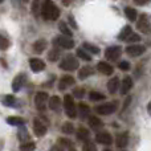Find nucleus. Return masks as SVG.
<instances>
[{
  "mask_svg": "<svg viewBox=\"0 0 151 151\" xmlns=\"http://www.w3.org/2000/svg\"><path fill=\"white\" fill-rule=\"evenodd\" d=\"M42 17L45 20H57L58 16H60V9L57 8V5L52 1V0H44L41 4V13Z\"/></svg>",
  "mask_w": 151,
  "mask_h": 151,
  "instance_id": "obj_1",
  "label": "nucleus"
},
{
  "mask_svg": "<svg viewBox=\"0 0 151 151\" xmlns=\"http://www.w3.org/2000/svg\"><path fill=\"white\" fill-rule=\"evenodd\" d=\"M78 66H80L78 60L72 55H66L65 57L63 58V61L60 63V68L64 69V70H68V72L76 70V69H78Z\"/></svg>",
  "mask_w": 151,
  "mask_h": 151,
  "instance_id": "obj_2",
  "label": "nucleus"
},
{
  "mask_svg": "<svg viewBox=\"0 0 151 151\" xmlns=\"http://www.w3.org/2000/svg\"><path fill=\"white\" fill-rule=\"evenodd\" d=\"M64 109H65V113L69 118L77 117V107H76V104L73 101V97L69 94L64 97Z\"/></svg>",
  "mask_w": 151,
  "mask_h": 151,
  "instance_id": "obj_3",
  "label": "nucleus"
},
{
  "mask_svg": "<svg viewBox=\"0 0 151 151\" xmlns=\"http://www.w3.org/2000/svg\"><path fill=\"white\" fill-rule=\"evenodd\" d=\"M48 99H49V97H48V94L45 93V91H39V93L35 96V106H36V109L39 110V111H44V110L47 109Z\"/></svg>",
  "mask_w": 151,
  "mask_h": 151,
  "instance_id": "obj_4",
  "label": "nucleus"
},
{
  "mask_svg": "<svg viewBox=\"0 0 151 151\" xmlns=\"http://www.w3.org/2000/svg\"><path fill=\"white\" fill-rule=\"evenodd\" d=\"M118 109V102L114 101V102H107V104H104V105H99V106L96 107V111L101 115H110Z\"/></svg>",
  "mask_w": 151,
  "mask_h": 151,
  "instance_id": "obj_5",
  "label": "nucleus"
},
{
  "mask_svg": "<svg viewBox=\"0 0 151 151\" xmlns=\"http://www.w3.org/2000/svg\"><path fill=\"white\" fill-rule=\"evenodd\" d=\"M53 44L57 48H63V49H72L74 47V41L70 37L66 36H58L53 40Z\"/></svg>",
  "mask_w": 151,
  "mask_h": 151,
  "instance_id": "obj_6",
  "label": "nucleus"
},
{
  "mask_svg": "<svg viewBox=\"0 0 151 151\" xmlns=\"http://www.w3.org/2000/svg\"><path fill=\"white\" fill-rule=\"evenodd\" d=\"M122 55V48L118 47V45H114V47H109L106 50H105V57L110 61H115L121 57Z\"/></svg>",
  "mask_w": 151,
  "mask_h": 151,
  "instance_id": "obj_7",
  "label": "nucleus"
},
{
  "mask_svg": "<svg viewBox=\"0 0 151 151\" xmlns=\"http://www.w3.org/2000/svg\"><path fill=\"white\" fill-rule=\"evenodd\" d=\"M48 131V127L40 118H35L33 119V133L37 137H44Z\"/></svg>",
  "mask_w": 151,
  "mask_h": 151,
  "instance_id": "obj_8",
  "label": "nucleus"
},
{
  "mask_svg": "<svg viewBox=\"0 0 151 151\" xmlns=\"http://www.w3.org/2000/svg\"><path fill=\"white\" fill-rule=\"evenodd\" d=\"M137 28L139 29L141 32H143V33H149L151 31V27H150V21H149V17H147V15H141L138 19V23H137Z\"/></svg>",
  "mask_w": 151,
  "mask_h": 151,
  "instance_id": "obj_9",
  "label": "nucleus"
},
{
  "mask_svg": "<svg viewBox=\"0 0 151 151\" xmlns=\"http://www.w3.org/2000/svg\"><path fill=\"white\" fill-rule=\"evenodd\" d=\"M145 50H146V48L143 45H138V44H131L126 48V53L129 56H131V57H138V56L143 55Z\"/></svg>",
  "mask_w": 151,
  "mask_h": 151,
  "instance_id": "obj_10",
  "label": "nucleus"
},
{
  "mask_svg": "<svg viewBox=\"0 0 151 151\" xmlns=\"http://www.w3.org/2000/svg\"><path fill=\"white\" fill-rule=\"evenodd\" d=\"M96 141L98 142V143H101V145H107V146L113 143V138H111V135H110V133H107V131L97 133Z\"/></svg>",
  "mask_w": 151,
  "mask_h": 151,
  "instance_id": "obj_11",
  "label": "nucleus"
},
{
  "mask_svg": "<svg viewBox=\"0 0 151 151\" xmlns=\"http://www.w3.org/2000/svg\"><path fill=\"white\" fill-rule=\"evenodd\" d=\"M29 66L35 73H39V72H42L45 69V63L40 58H31L29 60Z\"/></svg>",
  "mask_w": 151,
  "mask_h": 151,
  "instance_id": "obj_12",
  "label": "nucleus"
},
{
  "mask_svg": "<svg viewBox=\"0 0 151 151\" xmlns=\"http://www.w3.org/2000/svg\"><path fill=\"white\" fill-rule=\"evenodd\" d=\"M0 102L7 107H17V99L12 94H5L0 97Z\"/></svg>",
  "mask_w": 151,
  "mask_h": 151,
  "instance_id": "obj_13",
  "label": "nucleus"
},
{
  "mask_svg": "<svg viewBox=\"0 0 151 151\" xmlns=\"http://www.w3.org/2000/svg\"><path fill=\"white\" fill-rule=\"evenodd\" d=\"M24 83H25V74H23V73L17 74L12 81V90L19 91L21 88H23Z\"/></svg>",
  "mask_w": 151,
  "mask_h": 151,
  "instance_id": "obj_14",
  "label": "nucleus"
},
{
  "mask_svg": "<svg viewBox=\"0 0 151 151\" xmlns=\"http://www.w3.org/2000/svg\"><path fill=\"white\" fill-rule=\"evenodd\" d=\"M72 85H74V78L72 76H64V77H61L60 82H58V89L60 90H65V89H68Z\"/></svg>",
  "mask_w": 151,
  "mask_h": 151,
  "instance_id": "obj_15",
  "label": "nucleus"
},
{
  "mask_svg": "<svg viewBox=\"0 0 151 151\" xmlns=\"http://www.w3.org/2000/svg\"><path fill=\"white\" fill-rule=\"evenodd\" d=\"M48 106H49V109L53 110V111H58V110H60V107H61L60 97H57V96L50 97V98L48 99Z\"/></svg>",
  "mask_w": 151,
  "mask_h": 151,
  "instance_id": "obj_16",
  "label": "nucleus"
},
{
  "mask_svg": "<svg viewBox=\"0 0 151 151\" xmlns=\"http://www.w3.org/2000/svg\"><path fill=\"white\" fill-rule=\"evenodd\" d=\"M133 88V80L131 77H125L121 82V94H127Z\"/></svg>",
  "mask_w": 151,
  "mask_h": 151,
  "instance_id": "obj_17",
  "label": "nucleus"
},
{
  "mask_svg": "<svg viewBox=\"0 0 151 151\" xmlns=\"http://www.w3.org/2000/svg\"><path fill=\"white\" fill-rule=\"evenodd\" d=\"M97 69H98V72H101L102 74H106V76H110L113 74V66L110 65V64L107 63H104V61H101V63L97 64Z\"/></svg>",
  "mask_w": 151,
  "mask_h": 151,
  "instance_id": "obj_18",
  "label": "nucleus"
},
{
  "mask_svg": "<svg viewBox=\"0 0 151 151\" xmlns=\"http://www.w3.org/2000/svg\"><path fill=\"white\" fill-rule=\"evenodd\" d=\"M129 143V137H127V133H122L117 137V141H115V145H117L118 149H123L126 147Z\"/></svg>",
  "mask_w": 151,
  "mask_h": 151,
  "instance_id": "obj_19",
  "label": "nucleus"
},
{
  "mask_svg": "<svg viewBox=\"0 0 151 151\" xmlns=\"http://www.w3.org/2000/svg\"><path fill=\"white\" fill-rule=\"evenodd\" d=\"M47 41H45L44 39H40L37 40L36 42L33 44V52L37 53V55H40V53H42L45 50V48H47Z\"/></svg>",
  "mask_w": 151,
  "mask_h": 151,
  "instance_id": "obj_20",
  "label": "nucleus"
},
{
  "mask_svg": "<svg viewBox=\"0 0 151 151\" xmlns=\"http://www.w3.org/2000/svg\"><path fill=\"white\" fill-rule=\"evenodd\" d=\"M118 88H119V78H118V77H113L111 80L107 82V90H109V93L114 94L115 91L118 90Z\"/></svg>",
  "mask_w": 151,
  "mask_h": 151,
  "instance_id": "obj_21",
  "label": "nucleus"
},
{
  "mask_svg": "<svg viewBox=\"0 0 151 151\" xmlns=\"http://www.w3.org/2000/svg\"><path fill=\"white\" fill-rule=\"evenodd\" d=\"M60 56H61V50H60V48L55 47L53 49H50V50H49V53H48V60L52 61V63H55V61H57L58 58H60Z\"/></svg>",
  "mask_w": 151,
  "mask_h": 151,
  "instance_id": "obj_22",
  "label": "nucleus"
},
{
  "mask_svg": "<svg viewBox=\"0 0 151 151\" xmlns=\"http://www.w3.org/2000/svg\"><path fill=\"white\" fill-rule=\"evenodd\" d=\"M93 74V69H91V66H82L81 68V70L78 72V78L80 80H85V78H88L89 76Z\"/></svg>",
  "mask_w": 151,
  "mask_h": 151,
  "instance_id": "obj_23",
  "label": "nucleus"
},
{
  "mask_svg": "<svg viewBox=\"0 0 151 151\" xmlns=\"http://www.w3.org/2000/svg\"><path fill=\"white\" fill-rule=\"evenodd\" d=\"M7 123L11 126H24L25 125V121L20 117H8L7 118Z\"/></svg>",
  "mask_w": 151,
  "mask_h": 151,
  "instance_id": "obj_24",
  "label": "nucleus"
},
{
  "mask_svg": "<svg viewBox=\"0 0 151 151\" xmlns=\"http://www.w3.org/2000/svg\"><path fill=\"white\" fill-rule=\"evenodd\" d=\"M89 125H90L91 129L98 130V129H101L102 126H104V123H102V121L97 117H89Z\"/></svg>",
  "mask_w": 151,
  "mask_h": 151,
  "instance_id": "obj_25",
  "label": "nucleus"
},
{
  "mask_svg": "<svg viewBox=\"0 0 151 151\" xmlns=\"http://www.w3.org/2000/svg\"><path fill=\"white\" fill-rule=\"evenodd\" d=\"M78 113H80L81 118H88L89 114H90V107L88 106L86 104H80L78 105Z\"/></svg>",
  "mask_w": 151,
  "mask_h": 151,
  "instance_id": "obj_26",
  "label": "nucleus"
},
{
  "mask_svg": "<svg viewBox=\"0 0 151 151\" xmlns=\"http://www.w3.org/2000/svg\"><path fill=\"white\" fill-rule=\"evenodd\" d=\"M133 33V31H131V27H125V28L121 31V33H119V36H118V39L119 40H122V41H126V40L130 37V35Z\"/></svg>",
  "mask_w": 151,
  "mask_h": 151,
  "instance_id": "obj_27",
  "label": "nucleus"
},
{
  "mask_svg": "<svg viewBox=\"0 0 151 151\" xmlns=\"http://www.w3.org/2000/svg\"><path fill=\"white\" fill-rule=\"evenodd\" d=\"M41 3L42 0H33V3H32V12L36 17L41 13Z\"/></svg>",
  "mask_w": 151,
  "mask_h": 151,
  "instance_id": "obj_28",
  "label": "nucleus"
},
{
  "mask_svg": "<svg viewBox=\"0 0 151 151\" xmlns=\"http://www.w3.org/2000/svg\"><path fill=\"white\" fill-rule=\"evenodd\" d=\"M77 138L80 141H88L89 139V130H86L85 127H80L77 130Z\"/></svg>",
  "mask_w": 151,
  "mask_h": 151,
  "instance_id": "obj_29",
  "label": "nucleus"
},
{
  "mask_svg": "<svg viewBox=\"0 0 151 151\" xmlns=\"http://www.w3.org/2000/svg\"><path fill=\"white\" fill-rule=\"evenodd\" d=\"M58 29H60V32L63 35H65V36H72L70 28H69V27L66 25V23H64V21H60V24H58Z\"/></svg>",
  "mask_w": 151,
  "mask_h": 151,
  "instance_id": "obj_30",
  "label": "nucleus"
},
{
  "mask_svg": "<svg viewBox=\"0 0 151 151\" xmlns=\"http://www.w3.org/2000/svg\"><path fill=\"white\" fill-rule=\"evenodd\" d=\"M77 56L81 58V60H83V61H90L91 60V56L89 55V53L86 52L83 48H80V49H77Z\"/></svg>",
  "mask_w": 151,
  "mask_h": 151,
  "instance_id": "obj_31",
  "label": "nucleus"
},
{
  "mask_svg": "<svg viewBox=\"0 0 151 151\" xmlns=\"http://www.w3.org/2000/svg\"><path fill=\"white\" fill-rule=\"evenodd\" d=\"M11 45V41L5 36L0 35V50H7Z\"/></svg>",
  "mask_w": 151,
  "mask_h": 151,
  "instance_id": "obj_32",
  "label": "nucleus"
},
{
  "mask_svg": "<svg viewBox=\"0 0 151 151\" xmlns=\"http://www.w3.org/2000/svg\"><path fill=\"white\" fill-rule=\"evenodd\" d=\"M89 98H90V101H102V99H105V96L102 93H98V91H90L89 93Z\"/></svg>",
  "mask_w": 151,
  "mask_h": 151,
  "instance_id": "obj_33",
  "label": "nucleus"
},
{
  "mask_svg": "<svg viewBox=\"0 0 151 151\" xmlns=\"http://www.w3.org/2000/svg\"><path fill=\"white\" fill-rule=\"evenodd\" d=\"M125 13H126V16H127L129 20H131V21L137 20V11L134 9V8L127 7V8L125 9Z\"/></svg>",
  "mask_w": 151,
  "mask_h": 151,
  "instance_id": "obj_34",
  "label": "nucleus"
},
{
  "mask_svg": "<svg viewBox=\"0 0 151 151\" xmlns=\"http://www.w3.org/2000/svg\"><path fill=\"white\" fill-rule=\"evenodd\" d=\"M36 149V145L33 142H24L20 146V151H35Z\"/></svg>",
  "mask_w": 151,
  "mask_h": 151,
  "instance_id": "obj_35",
  "label": "nucleus"
},
{
  "mask_svg": "<svg viewBox=\"0 0 151 151\" xmlns=\"http://www.w3.org/2000/svg\"><path fill=\"white\" fill-rule=\"evenodd\" d=\"M83 49L85 50H89V52H91L93 55H98L99 53V49L96 47V45H93V44H89V42H85L83 44Z\"/></svg>",
  "mask_w": 151,
  "mask_h": 151,
  "instance_id": "obj_36",
  "label": "nucleus"
},
{
  "mask_svg": "<svg viewBox=\"0 0 151 151\" xmlns=\"http://www.w3.org/2000/svg\"><path fill=\"white\" fill-rule=\"evenodd\" d=\"M73 130H74V127H73V125H72V123L65 122V123L63 125V133H65V134H72V133H73Z\"/></svg>",
  "mask_w": 151,
  "mask_h": 151,
  "instance_id": "obj_37",
  "label": "nucleus"
},
{
  "mask_svg": "<svg viewBox=\"0 0 151 151\" xmlns=\"http://www.w3.org/2000/svg\"><path fill=\"white\" fill-rule=\"evenodd\" d=\"M82 151H97V147L94 146V143H91L90 141H86L82 147Z\"/></svg>",
  "mask_w": 151,
  "mask_h": 151,
  "instance_id": "obj_38",
  "label": "nucleus"
},
{
  "mask_svg": "<svg viewBox=\"0 0 151 151\" xmlns=\"http://www.w3.org/2000/svg\"><path fill=\"white\" fill-rule=\"evenodd\" d=\"M126 41H129V42H139L141 41V36H138V35H135V33H131L130 37H129Z\"/></svg>",
  "mask_w": 151,
  "mask_h": 151,
  "instance_id": "obj_39",
  "label": "nucleus"
},
{
  "mask_svg": "<svg viewBox=\"0 0 151 151\" xmlns=\"http://www.w3.org/2000/svg\"><path fill=\"white\" fill-rule=\"evenodd\" d=\"M118 68L121 69V70H129L130 69V64L127 63V61H121L119 64H118Z\"/></svg>",
  "mask_w": 151,
  "mask_h": 151,
  "instance_id": "obj_40",
  "label": "nucleus"
},
{
  "mask_svg": "<svg viewBox=\"0 0 151 151\" xmlns=\"http://www.w3.org/2000/svg\"><path fill=\"white\" fill-rule=\"evenodd\" d=\"M73 93H74V97H77V98H82L83 94H85V90H83L82 88H76Z\"/></svg>",
  "mask_w": 151,
  "mask_h": 151,
  "instance_id": "obj_41",
  "label": "nucleus"
},
{
  "mask_svg": "<svg viewBox=\"0 0 151 151\" xmlns=\"http://www.w3.org/2000/svg\"><path fill=\"white\" fill-rule=\"evenodd\" d=\"M19 139H20L21 142H23L24 139H28V133H27L25 127H24V129H21V131H20V133H19Z\"/></svg>",
  "mask_w": 151,
  "mask_h": 151,
  "instance_id": "obj_42",
  "label": "nucleus"
},
{
  "mask_svg": "<svg viewBox=\"0 0 151 151\" xmlns=\"http://www.w3.org/2000/svg\"><path fill=\"white\" fill-rule=\"evenodd\" d=\"M150 0H134V3L135 4H138V5H145V4H147Z\"/></svg>",
  "mask_w": 151,
  "mask_h": 151,
  "instance_id": "obj_43",
  "label": "nucleus"
},
{
  "mask_svg": "<svg viewBox=\"0 0 151 151\" xmlns=\"http://www.w3.org/2000/svg\"><path fill=\"white\" fill-rule=\"evenodd\" d=\"M69 23L72 24V27H73L74 29H77V24H76V21H74V19H73V16H69Z\"/></svg>",
  "mask_w": 151,
  "mask_h": 151,
  "instance_id": "obj_44",
  "label": "nucleus"
},
{
  "mask_svg": "<svg viewBox=\"0 0 151 151\" xmlns=\"http://www.w3.org/2000/svg\"><path fill=\"white\" fill-rule=\"evenodd\" d=\"M130 102H131V97H127V99H126V102H125V106H123V110H126V107L130 105Z\"/></svg>",
  "mask_w": 151,
  "mask_h": 151,
  "instance_id": "obj_45",
  "label": "nucleus"
},
{
  "mask_svg": "<svg viewBox=\"0 0 151 151\" xmlns=\"http://www.w3.org/2000/svg\"><path fill=\"white\" fill-rule=\"evenodd\" d=\"M50 151H64V150H63V147H60V146H53L52 149H50Z\"/></svg>",
  "mask_w": 151,
  "mask_h": 151,
  "instance_id": "obj_46",
  "label": "nucleus"
},
{
  "mask_svg": "<svg viewBox=\"0 0 151 151\" xmlns=\"http://www.w3.org/2000/svg\"><path fill=\"white\" fill-rule=\"evenodd\" d=\"M147 111H149V114L151 115V102H150L149 105H147Z\"/></svg>",
  "mask_w": 151,
  "mask_h": 151,
  "instance_id": "obj_47",
  "label": "nucleus"
},
{
  "mask_svg": "<svg viewBox=\"0 0 151 151\" xmlns=\"http://www.w3.org/2000/svg\"><path fill=\"white\" fill-rule=\"evenodd\" d=\"M3 1H4V0H0V3H3Z\"/></svg>",
  "mask_w": 151,
  "mask_h": 151,
  "instance_id": "obj_48",
  "label": "nucleus"
},
{
  "mask_svg": "<svg viewBox=\"0 0 151 151\" xmlns=\"http://www.w3.org/2000/svg\"><path fill=\"white\" fill-rule=\"evenodd\" d=\"M105 151H111V150H105Z\"/></svg>",
  "mask_w": 151,
  "mask_h": 151,
  "instance_id": "obj_49",
  "label": "nucleus"
},
{
  "mask_svg": "<svg viewBox=\"0 0 151 151\" xmlns=\"http://www.w3.org/2000/svg\"><path fill=\"white\" fill-rule=\"evenodd\" d=\"M70 151H76V150H70Z\"/></svg>",
  "mask_w": 151,
  "mask_h": 151,
  "instance_id": "obj_50",
  "label": "nucleus"
},
{
  "mask_svg": "<svg viewBox=\"0 0 151 151\" xmlns=\"http://www.w3.org/2000/svg\"><path fill=\"white\" fill-rule=\"evenodd\" d=\"M123 151H125V150H123Z\"/></svg>",
  "mask_w": 151,
  "mask_h": 151,
  "instance_id": "obj_51",
  "label": "nucleus"
}]
</instances>
